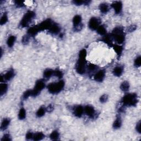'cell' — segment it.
I'll return each mask as SVG.
<instances>
[{
    "label": "cell",
    "instance_id": "obj_9",
    "mask_svg": "<svg viewBox=\"0 0 141 141\" xmlns=\"http://www.w3.org/2000/svg\"><path fill=\"white\" fill-rule=\"evenodd\" d=\"M100 25V21L97 17H92L90 19L88 23V26L91 30H97Z\"/></svg>",
    "mask_w": 141,
    "mask_h": 141
},
{
    "label": "cell",
    "instance_id": "obj_23",
    "mask_svg": "<svg viewBox=\"0 0 141 141\" xmlns=\"http://www.w3.org/2000/svg\"><path fill=\"white\" fill-rule=\"evenodd\" d=\"M10 124V120L8 118H6L3 120L1 125V130H5L7 127Z\"/></svg>",
    "mask_w": 141,
    "mask_h": 141
},
{
    "label": "cell",
    "instance_id": "obj_4",
    "mask_svg": "<svg viewBox=\"0 0 141 141\" xmlns=\"http://www.w3.org/2000/svg\"><path fill=\"white\" fill-rule=\"evenodd\" d=\"M35 17V13L33 11H28L23 17L20 22V26L22 28H25L28 26L33 19Z\"/></svg>",
    "mask_w": 141,
    "mask_h": 141
},
{
    "label": "cell",
    "instance_id": "obj_20",
    "mask_svg": "<svg viewBox=\"0 0 141 141\" xmlns=\"http://www.w3.org/2000/svg\"><path fill=\"white\" fill-rule=\"evenodd\" d=\"M16 40V37L14 35H11L8 37L7 40V44L9 48H12L14 45Z\"/></svg>",
    "mask_w": 141,
    "mask_h": 141
},
{
    "label": "cell",
    "instance_id": "obj_34",
    "mask_svg": "<svg viewBox=\"0 0 141 141\" xmlns=\"http://www.w3.org/2000/svg\"><path fill=\"white\" fill-rule=\"evenodd\" d=\"M54 76L58 77L59 79L62 78L63 77V73L61 71L59 70H56L54 71Z\"/></svg>",
    "mask_w": 141,
    "mask_h": 141
},
{
    "label": "cell",
    "instance_id": "obj_42",
    "mask_svg": "<svg viewBox=\"0 0 141 141\" xmlns=\"http://www.w3.org/2000/svg\"><path fill=\"white\" fill-rule=\"evenodd\" d=\"M33 135L34 134L32 132H27V133L26 134V136H25V138L26 139L28 140H29V139H33Z\"/></svg>",
    "mask_w": 141,
    "mask_h": 141
},
{
    "label": "cell",
    "instance_id": "obj_38",
    "mask_svg": "<svg viewBox=\"0 0 141 141\" xmlns=\"http://www.w3.org/2000/svg\"><path fill=\"white\" fill-rule=\"evenodd\" d=\"M30 37V36L29 35H28V34H26V35H24L23 37V38H22V43L24 44H28L29 41Z\"/></svg>",
    "mask_w": 141,
    "mask_h": 141
},
{
    "label": "cell",
    "instance_id": "obj_36",
    "mask_svg": "<svg viewBox=\"0 0 141 141\" xmlns=\"http://www.w3.org/2000/svg\"><path fill=\"white\" fill-rule=\"evenodd\" d=\"M141 64V58L140 56H139L136 58L134 62V65L136 67H139Z\"/></svg>",
    "mask_w": 141,
    "mask_h": 141
},
{
    "label": "cell",
    "instance_id": "obj_16",
    "mask_svg": "<svg viewBox=\"0 0 141 141\" xmlns=\"http://www.w3.org/2000/svg\"><path fill=\"white\" fill-rule=\"evenodd\" d=\"M124 72V67L121 66H117L112 70L113 74L116 77H120Z\"/></svg>",
    "mask_w": 141,
    "mask_h": 141
},
{
    "label": "cell",
    "instance_id": "obj_37",
    "mask_svg": "<svg viewBox=\"0 0 141 141\" xmlns=\"http://www.w3.org/2000/svg\"><path fill=\"white\" fill-rule=\"evenodd\" d=\"M108 96L107 94H104L101 96L100 98V101L101 102V103H104V102H106L108 100Z\"/></svg>",
    "mask_w": 141,
    "mask_h": 141
},
{
    "label": "cell",
    "instance_id": "obj_13",
    "mask_svg": "<svg viewBox=\"0 0 141 141\" xmlns=\"http://www.w3.org/2000/svg\"><path fill=\"white\" fill-rule=\"evenodd\" d=\"M111 7L114 9L116 14H119L123 10V3L120 1L114 2L111 4Z\"/></svg>",
    "mask_w": 141,
    "mask_h": 141
},
{
    "label": "cell",
    "instance_id": "obj_24",
    "mask_svg": "<svg viewBox=\"0 0 141 141\" xmlns=\"http://www.w3.org/2000/svg\"><path fill=\"white\" fill-rule=\"evenodd\" d=\"M122 126V120L120 117H117L115 121L114 122L113 124V127L115 129L120 128Z\"/></svg>",
    "mask_w": 141,
    "mask_h": 141
},
{
    "label": "cell",
    "instance_id": "obj_11",
    "mask_svg": "<svg viewBox=\"0 0 141 141\" xmlns=\"http://www.w3.org/2000/svg\"><path fill=\"white\" fill-rule=\"evenodd\" d=\"M14 71L13 70H10L6 73L1 76V82L3 81H8L12 79L14 76Z\"/></svg>",
    "mask_w": 141,
    "mask_h": 141
},
{
    "label": "cell",
    "instance_id": "obj_2",
    "mask_svg": "<svg viewBox=\"0 0 141 141\" xmlns=\"http://www.w3.org/2000/svg\"><path fill=\"white\" fill-rule=\"evenodd\" d=\"M121 101L124 106H135L138 103V97L136 93H128L123 97Z\"/></svg>",
    "mask_w": 141,
    "mask_h": 141
},
{
    "label": "cell",
    "instance_id": "obj_35",
    "mask_svg": "<svg viewBox=\"0 0 141 141\" xmlns=\"http://www.w3.org/2000/svg\"><path fill=\"white\" fill-rule=\"evenodd\" d=\"M97 69H98L97 66H96V64H94L93 63H90L89 64V65L88 66V70L91 72H94L96 70H97Z\"/></svg>",
    "mask_w": 141,
    "mask_h": 141
},
{
    "label": "cell",
    "instance_id": "obj_31",
    "mask_svg": "<svg viewBox=\"0 0 141 141\" xmlns=\"http://www.w3.org/2000/svg\"><path fill=\"white\" fill-rule=\"evenodd\" d=\"M87 56V52L86 49H83L81 50L79 53V58L81 59H84L86 60V58Z\"/></svg>",
    "mask_w": 141,
    "mask_h": 141
},
{
    "label": "cell",
    "instance_id": "obj_44",
    "mask_svg": "<svg viewBox=\"0 0 141 141\" xmlns=\"http://www.w3.org/2000/svg\"><path fill=\"white\" fill-rule=\"evenodd\" d=\"M136 129V131H137V132H138L139 133H140V121L137 124Z\"/></svg>",
    "mask_w": 141,
    "mask_h": 141
},
{
    "label": "cell",
    "instance_id": "obj_28",
    "mask_svg": "<svg viewBox=\"0 0 141 141\" xmlns=\"http://www.w3.org/2000/svg\"><path fill=\"white\" fill-rule=\"evenodd\" d=\"M120 89L123 91H127L129 89V84L128 82L125 81L121 83L120 86Z\"/></svg>",
    "mask_w": 141,
    "mask_h": 141
},
{
    "label": "cell",
    "instance_id": "obj_22",
    "mask_svg": "<svg viewBox=\"0 0 141 141\" xmlns=\"http://www.w3.org/2000/svg\"><path fill=\"white\" fill-rule=\"evenodd\" d=\"M46 111V108L44 107V106H41V107L37 110L36 113V115L38 117H43Z\"/></svg>",
    "mask_w": 141,
    "mask_h": 141
},
{
    "label": "cell",
    "instance_id": "obj_8",
    "mask_svg": "<svg viewBox=\"0 0 141 141\" xmlns=\"http://www.w3.org/2000/svg\"><path fill=\"white\" fill-rule=\"evenodd\" d=\"M82 17L80 15H76L73 18V28L74 31H80L83 28Z\"/></svg>",
    "mask_w": 141,
    "mask_h": 141
},
{
    "label": "cell",
    "instance_id": "obj_12",
    "mask_svg": "<svg viewBox=\"0 0 141 141\" xmlns=\"http://www.w3.org/2000/svg\"><path fill=\"white\" fill-rule=\"evenodd\" d=\"M105 77V71L104 70H100L94 74V79L98 82L103 81Z\"/></svg>",
    "mask_w": 141,
    "mask_h": 141
},
{
    "label": "cell",
    "instance_id": "obj_15",
    "mask_svg": "<svg viewBox=\"0 0 141 141\" xmlns=\"http://www.w3.org/2000/svg\"><path fill=\"white\" fill-rule=\"evenodd\" d=\"M61 30L60 26L55 23H53L48 31L52 34H58Z\"/></svg>",
    "mask_w": 141,
    "mask_h": 141
},
{
    "label": "cell",
    "instance_id": "obj_18",
    "mask_svg": "<svg viewBox=\"0 0 141 141\" xmlns=\"http://www.w3.org/2000/svg\"><path fill=\"white\" fill-rule=\"evenodd\" d=\"M112 38L111 36V35H104V37H102V41L104 42V43L106 44H107L108 45H113L112 44Z\"/></svg>",
    "mask_w": 141,
    "mask_h": 141
},
{
    "label": "cell",
    "instance_id": "obj_21",
    "mask_svg": "<svg viewBox=\"0 0 141 141\" xmlns=\"http://www.w3.org/2000/svg\"><path fill=\"white\" fill-rule=\"evenodd\" d=\"M54 70L50 69V68L45 70L43 73L44 78L46 79H49L51 78L52 76H54Z\"/></svg>",
    "mask_w": 141,
    "mask_h": 141
},
{
    "label": "cell",
    "instance_id": "obj_5",
    "mask_svg": "<svg viewBox=\"0 0 141 141\" xmlns=\"http://www.w3.org/2000/svg\"><path fill=\"white\" fill-rule=\"evenodd\" d=\"M45 87V82L43 79H39L35 83L34 89L32 90V97H36L43 90Z\"/></svg>",
    "mask_w": 141,
    "mask_h": 141
},
{
    "label": "cell",
    "instance_id": "obj_30",
    "mask_svg": "<svg viewBox=\"0 0 141 141\" xmlns=\"http://www.w3.org/2000/svg\"><path fill=\"white\" fill-rule=\"evenodd\" d=\"M26 117V111L25 109L22 108L18 113V118L20 120H24Z\"/></svg>",
    "mask_w": 141,
    "mask_h": 141
},
{
    "label": "cell",
    "instance_id": "obj_7",
    "mask_svg": "<svg viewBox=\"0 0 141 141\" xmlns=\"http://www.w3.org/2000/svg\"><path fill=\"white\" fill-rule=\"evenodd\" d=\"M53 23L54 22H52V21L50 20V19H47V20L42 22L40 24H39L36 26L38 30H39V32H40L41 31H44V30H49V29H50V26H51Z\"/></svg>",
    "mask_w": 141,
    "mask_h": 141
},
{
    "label": "cell",
    "instance_id": "obj_32",
    "mask_svg": "<svg viewBox=\"0 0 141 141\" xmlns=\"http://www.w3.org/2000/svg\"><path fill=\"white\" fill-rule=\"evenodd\" d=\"M8 21V16L6 13H4L3 16L1 18V20H0V24L1 25L5 24Z\"/></svg>",
    "mask_w": 141,
    "mask_h": 141
},
{
    "label": "cell",
    "instance_id": "obj_10",
    "mask_svg": "<svg viewBox=\"0 0 141 141\" xmlns=\"http://www.w3.org/2000/svg\"><path fill=\"white\" fill-rule=\"evenodd\" d=\"M84 113L88 117L93 118L96 115V111L92 106L87 105L84 108Z\"/></svg>",
    "mask_w": 141,
    "mask_h": 141
},
{
    "label": "cell",
    "instance_id": "obj_3",
    "mask_svg": "<svg viewBox=\"0 0 141 141\" xmlns=\"http://www.w3.org/2000/svg\"><path fill=\"white\" fill-rule=\"evenodd\" d=\"M64 85H65L64 82L61 80L58 82L49 84L47 86V88L49 93L52 94H56L59 93L63 89Z\"/></svg>",
    "mask_w": 141,
    "mask_h": 141
},
{
    "label": "cell",
    "instance_id": "obj_14",
    "mask_svg": "<svg viewBox=\"0 0 141 141\" xmlns=\"http://www.w3.org/2000/svg\"><path fill=\"white\" fill-rule=\"evenodd\" d=\"M84 114V108L81 105L76 106L73 109L74 115L77 117H81Z\"/></svg>",
    "mask_w": 141,
    "mask_h": 141
},
{
    "label": "cell",
    "instance_id": "obj_27",
    "mask_svg": "<svg viewBox=\"0 0 141 141\" xmlns=\"http://www.w3.org/2000/svg\"><path fill=\"white\" fill-rule=\"evenodd\" d=\"M97 33L100 35H105L106 34V29L104 25H100L97 29Z\"/></svg>",
    "mask_w": 141,
    "mask_h": 141
},
{
    "label": "cell",
    "instance_id": "obj_45",
    "mask_svg": "<svg viewBox=\"0 0 141 141\" xmlns=\"http://www.w3.org/2000/svg\"><path fill=\"white\" fill-rule=\"evenodd\" d=\"M46 108V111L47 112H51V111H53V109H54V108H53V106L51 105L48 106V107Z\"/></svg>",
    "mask_w": 141,
    "mask_h": 141
},
{
    "label": "cell",
    "instance_id": "obj_29",
    "mask_svg": "<svg viewBox=\"0 0 141 141\" xmlns=\"http://www.w3.org/2000/svg\"><path fill=\"white\" fill-rule=\"evenodd\" d=\"M60 137V133L58 131H54L51 132L50 135V138L51 140H58Z\"/></svg>",
    "mask_w": 141,
    "mask_h": 141
},
{
    "label": "cell",
    "instance_id": "obj_39",
    "mask_svg": "<svg viewBox=\"0 0 141 141\" xmlns=\"http://www.w3.org/2000/svg\"><path fill=\"white\" fill-rule=\"evenodd\" d=\"M72 2L76 6H81L85 4V1H81V0H76V1H73Z\"/></svg>",
    "mask_w": 141,
    "mask_h": 141
},
{
    "label": "cell",
    "instance_id": "obj_19",
    "mask_svg": "<svg viewBox=\"0 0 141 141\" xmlns=\"http://www.w3.org/2000/svg\"><path fill=\"white\" fill-rule=\"evenodd\" d=\"M99 8L100 12L103 14H106L109 11V5L106 3H101L99 7Z\"/></svg>",
    "mask_w": 141,
    "mask_h": 141
},
{
    "label": "cell",
    "instance_id": "obj_1",
    "mask_svg": "<svg viewBox=\"0 0 141 141\" xmlns=\"http://www.w3.org/2000/svg\"><path fill=\"white\" fill-rule=\"evenodd\" d=\"M111 36L112 39L119 45L123 44L125 40V34L123 28L121 26H117L114 28L111 34Z\"/></svg>",
    "mask_w": 141,
    "mask_h": 141
},
{
    "label": "cell",
    "instance_id": "obj_26",
    "mask_svg": "<svg viewBox=\"0 0 141 141\" xmlns=\"http://www.w3.org/2000/svg\"><path fill=\"white\" fill-rule=\"evenodd\" d=\"M8 90V85L6 83H1L0 85V94L1 96L4 95Z\"/></svg>",
    "mask_w": 141,
    "mask_h": 141
},
{
    "label": "cell",
    "instance_id": "obj_43",
    "mask_svg": "<svg viewBox=\"0 0 141 141\" xmlns=\"http://www.w3.org/2000/svg\"><path fill=\"white\" fill-rule=\"evenodd\" d=\"M136 29H137V26L135 25H132L129 26L127 29V30L128 32H132L133 31H135Z\"/></svg>",
    "mask_w": 141,
    "mask_h": 141
},
{
    "label": "cell",
    "instance_id": "obj_6",
    "mask_svg": "<svg viewBox=\"0 0 141 141\" xmlns=\"http://www.w3.org/2000/svg\"><path fill=\"white\" fill-rule=\"evenodd\" d=\"M76 72L79 74H83L86 71V60L78 59L76 66Z\"/></svg>",
    "mask_w": 141,
    "mask_h": 141
},
{
    "label": "cell",
    "instance_id": "obj_40",
    "mask_svg": "<svg viewBox=\"0 0 141 141\" xmlns=\"http://www.w3.org/2000/svg\"><path fill=\"white\" fill-rule=\"evenodd\" d=\"M15 5L17 7H23L25 6L23 1H14Z\"/></svg>",
    "mask_w": 141,
    "mask_h": 141
},
{
    "label": "cell",
    "instance_id": "obj_25",
    "mask_svg": "<svg viewBox=\"0 0 141 141\" xmlns=\"http://www.w3.org/2000/svg\"><path fill=\"white\" fill-rule=\"evenodd\" d=\"M45 138V135L43 132H37L33 135V139L34 140H40Z\"/></svg>",
    "mask_w": 141,
    "mask_h": 141
},
{
    "label": "cell",
    "instance_id": "obj_33",
    "mask_svg": "<svg viewBox=\"0 0 141 141\" xmlns=\"http://www.w3.org/2000/svg\"><path fill=\"white\" fill-rule=\"evenodd\" d=\"M30 96L32 97V90H28L24 93L22 98L23 100H25Z\"/></svg>",
    "mask_w": 141,
    "mask_h": 141
},
{
    "label": "cell",
    "instance_id": "obj_41",
    "mask_svg": "<svg viewBox=\"0 0 141 141\" xmlns=\"http://www.w3.org/2000/svg\"><path fill=\"white\" fill-rule=\"evenodd\" d=\"M2 141H4V140H7V141H10L11 140V136L9 134H5L3 135L2 137V138L1 139Z\"/></svg>",
    "mask_w": 141,
    "mask_h": 141
},
{
    "label": "cell",
    "instance_id": "obj_17",
    "mask_svg": "<svg viewBox=\"0 0 141 141\" xmlns=\"http://www.w3.org/2000/svg\"><path fill=\"white\" fill-rule=\"evenodd\" d=\"M112 48L114 49V50L115 51V52H116V54H117V56L120 57L123 54V50L124 48L123 47V46H121L119 44H115L112 45Z\"/></svg>",
    "mask_w": 141,
    "mask_h": 141
}]
</instances>
